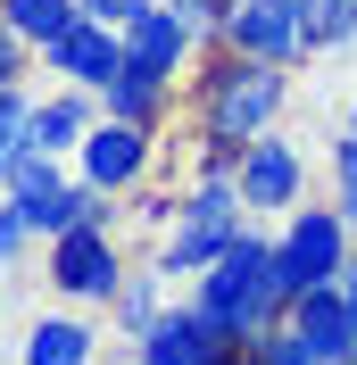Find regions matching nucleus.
Returning a JSON list of instances; mask_svg holds the SVG:
<instances>
[{"mask_svg":"<svg viewBox=\"0 0 357 365\" xmlns=\"http://www.w3.org/2000/svg\"><path fill=\"white\" fill-rule=\"evenodd\" d=\"M125 274L134 266H125V250H116V225H75V232L50 241V282H59L67 299H84V307H109Z\"/></svg>","mask_w":357,"mask_h":365,"instance_id":"nucleus-5","label":"nucleus"},{"mask_svg":"<svg viewBox=\"0 0 357 365\" xmlns=\"http://www.w3.org/2000/svg\"><path fill=\"white\" fill-rule=\"evenodd\" d=\"M150 158H158V125H125V116H100L91 125V141L75 150V166H84V182L91 191H141V175H150Z\"/></svg>","mask_w":357,"mask_h":365,"instance_id":"nucleus-7","label":"nucleus"},{"mask_svg":"<svg viewBox=\"0 0 357 365\" xmlns=\"http://www.w3.org/2000/svg\"><path fill=\"white\" fill-rule=\"evenodd\" d=\"M166 75H150V67H116L109 83H100V116H125V125H158L166 116Z\"/></svg>","mask_w":357,"mask_h":365,"instance_id":"nucleus-14","label":"nucleus"},{"mask_svg":"<svg viewBox=\"0 0 357 365\" xmlns=\"http://www.w3.org/2000/svg\"><path fill=\"white\" fill-rule=\"evenodd\" d=\"M191 50H200V34L183 25L175 0H150L141 17H125V67H150V75L175 83V75L191 67Z\"/></svg>","mask_w":357,"mask_h":365,"instance_id":"nucleus-11","label":"nucleus"},{"mask_svg":"<svg viewBox=\"0 0 357 365\" xmlns=\"http://www.w3.org/2000/svg\"><path fill=\"white\" fill-rule=\"evenodd\" d=\"M25 241H42V232H34V216H25L9 191H0V266H17V257H25Z\"/></svg>","mask_w":357,"mask_h":365,"instance_id":"nucleus-21","label":"nucleus"},{"mask_svg":"<svg viewBox=\"0 0 357 365\" xmlns=\"http://www.w3.org/2000/svg\"><path fill=\"white\" fill-rule=\"evenodd\" d=\"M241 232H249V225H216V216H183V207H175V225H166V241H158V274H166V282L191 274V282H200Z\"/></svg>","mask_w":357,"mask_h":365,"instance_id":"nucleus-13","label":"nucleus"},{"mask_svg":"<svg viewBox=\"0 0 357 365\" xmlns=\"http://www.w3.org/2000/svg\"><path fill=\"white\" fill-rule=\"evenodd\" d=\"M175 9H183V25H191L200 42H216V34H224V17H233V0H175Z\"/></svg>","mask_w":357,"mask_h":365,"instance_id":"nucleus-22","label":"nucleus"},{"mask_svg":"<svg viewBox=\"0 0 357 365\" xmlns=\"http://www.w3.org/2000/svg\"><path fill=\"white\" fill-rule=\"evenodd\" d=\"M25 133H34V100H25V83L0 91V182H9V166L25 158Z\"/></svg>","mask_w":357,"mask_h":365,"instance_id":"nucleus-18","label":"nucleus"},{"mask_svg":"<svg viewBox=\"0 0 357 365\" xmlns=\"http://www.w3.org/2000/svg\"><path fill=\"white\" fill-rule=\"evenodd\" d=\"M91 125H100V91H75V83H59L50 100H34V133H25V150L75 158V150L91 141Z\"/></svg>","mask_w":357,"mask_h":365,"instance_id":"nucleus-12","label":"nucleus"},{"mask_svg":"<svg viewBox=\"0 0 357 365\" xmlns=\"http://www.w3.org/2000/svg\"><path fill=\"white\" fill-rule=\"evenodd\" d=\"M349 133H357V100H349Z\"/></svg>","mask_w":357,"mask_h":365,"instance_id":"nucleus-26","label":"nucleus"},{"mask_svg":"<svg viewBox=\"0 0 357 365\" xmlns=\"http://www.w3.org/2000/svg\"><path fill=\"white\" fill-rule=\"evenodd\" d=\"M150 0H84V17H109V25H125V17H141Z\"/></svg>","mask_w":357,"mask_h":365,"instance_id":"nucleus-24","label":"nucleus"},{"mask_svg":"<svg viewBox=\"0 0 357 365\" xmlns=\"http://www.w3.org/2000/svg\"><path fill=\"white\" fill-rule=\"evenodd\" d=\"M158 282H166L158 266H150V274H125V282H116V299H109V307H116V324H125V341H141V332H150V324L166 316Z\"/></svg>","mask_w":357,"mask_h":365,"instance_id":"nucleus-17","label":"nucleus"},{"mask_svg":"<svg viewBox=\"0 0 357 365\" xmlns=\"http://www.w3.org/2000/svg\"><path fill=\"white\" fill-rule=\"evenodd\" d=\"M233 182H241V200L266 216V207H299V191H308V158H299V141L291 133H258L241 150V166H233Z\"/></svg>","mask_w":357,"mask_h":365,"instance_id":"nucleus-9","label":"nucleus"},{"mask_svg":"<svg viewBox=\"0 0 357 365\" xmlns=\"http://www.w3.org/2000/svg\"><path fill=\"white\" fill-rule=\"evenodd\" d=\"M25 58H34V42H25L17 25H0V91H9V83H25Z\"/></svg>","mask_w":357,"mask_h":365,"instance_id":"nucleus-23","label":"nucleus"},{"mask_svg":"<svg viewBox=\"0 0 357 365\" xmlns=\"http://www.w3.org/2000/svg\"><path fill=\"white\" fill-rule=\"evenodd\" d=\"M316 9L324 0H233L216 42L249 50V58H274V67H308L316 58Z\"/></svg>","mask_w":357,"mask_h":365,"instance_id":"nucleus-3","label":"nucleus"},{"mask_svg":"<svg viewBox=\"0 0 357 365\" xmlns=\"http://www.w3.org/2000/svg\"><path fill=\"white\" fill-rule=\"evenodd\" d=\"M341 291H349V316H357V257H349V274H341Z\"/></svg>","mask_w":357,"mask_h":365,"instance_id":"nucleus-25","label":"nucleus"},{"mask_svg":"<svg viewBox=\"0 0 357 365\" xmlns=\"http://www.w3.org/2000/svg\"><path fill=\"white\" fill-rule=\"evenodd\" d=\"M134 365H249V341H233L216 316L200 307H166L134 341Z\"/></svg>","mask_w":357,"mask_h":365,"instance_id":"nucleus-6","label":"nucleus"},{"mask_svg":"<svg viewBox=\"0 0 357 365\" xmlns=\"http://www.w3.org/2000/svg\"><path fill=\"white\" fill-rule=\"evenodd\" d=\"M42 67L59 75V83H75V91H100L116 67H125V25H109V17H75L59 42H42Z\"/></svg>","mask_w":357,"mask_h":365,"instance_id":"nucleus-8","label":"nucleus"},{"mask_svg":"<svg viewBox=\"0 0 357 365\" xmlns=\"http://www.w3.org/2000/svg\"><path fill=\"white\" fill-rule=\"evenodd\" d=\"M333 207L357 225V133H341V141H333Z\"/></svg>","mask_w":357,"mask_h":365,"instance_id":"nucleus-20","label":"nucleus"},{"mask_svg":"<svg viewBox=\"0 0 357 365\" xmlns=\"http://www.w3.org/2000/svg\"><path fill=\"white\" fill-rule=\"evenodd\" d=\"M100 357V332L84 316H42L25 332V365H91Z\"/></svg>","mask_w":357,"mask_h":365,"instance_id":"nucleus-15","label":"nucleus"},{"mask_svg":"<svg viewBox=\"0 0 357 365\" xmlns=\"http://www.w3.org/2000/svg\"><path fill=\"white\" fill-rule=\"evenodd\" d=\"M349 216L341 207H291V225H283V241H274V266H283V282H291V299L299 291H316V282H341L349 274Z\"/></svg>","mask_w":357,"mask_h":365,"instance_id":"nucleus-4","label":"nucleus"},{"mask_svg":"<svg viewBox=\"0 0 357 365\" xmlns=\"http://www.w3.org/2000/svg\"><path fill=\"white\" fill-rule=\"evenodd\" d=\"M191 307L216 316L233 341H266L274 324H291V282H283V266H274V241L266 232H241V241L191 282Z\"/></svg>","mask_w":357,"mask_h":365,"instance_id":"nucleus-1","label":"nucleus"},{"mask_svg":"<svg viewBox=\"0 0 357 365\" xmlns=\"http://www.w3.org/2000/svg\"><path fill=\"white\" fill-rule=\"evenodd\" d=\"M283 100H291V67L249 58V50H224L216 67L200 75V91H191V116H200V133H208V141L249 150L258 133H274Z\"/></svg>","mask_w":357,"mask_h":365,"instance_id":"nucleus-2","label":"nucleus"},{"mask_svg":"<svg viewBox=\"0 0 357 365\" xmlns=\"http://www.w3.org/2000/svg\"><path fill=\"white\" fill-rule=\"evenodd\" d=\"M291 332L308 341L316 365H357V316H349V291L341 282H316V291L291 299Z\"/></svg>","mask_w":357,"mask_h":365,"instance_id":"nucleus-10","label":"nucleus"},{"mask_svg":"<svg viewBox=\"0 0 357 365\" xmlns=\"http://www.w3.org/2000/svg\"><path fill=\"white\" fill-rule=\"evenodd\" d=\"M349 42H357V0H324L316 9V58H333Z\"/></svg>","mask_w":357,"mask_h":365,"instance_id":"nucleus-19","label":"nucleus"},{"mask_svg":"<svg viewBox=\"0 0 357 365\" xmlns=\"http://www.w3.org/2000/svg\"><path fill=\"white\" fill-rule=\"evenodd\" d=\"M75 17H84V0H0V25H17L34 50H42V42H59Z\"/></svg>","mask_w":357,"mask_h":365,"instance_id":"nucleus-16","label":"nucleus"}]
</instances>
